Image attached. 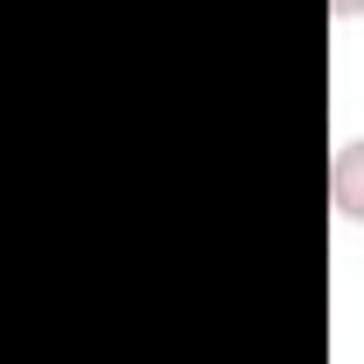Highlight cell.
I'll use <instances>...</instances> for the list:
<instances>
[{
	"label": "cell",
	"mask_w": 364,
	"mask_h": 364,
	"mask_svg": "<svg viewBox=\"0 0 364 364\" xmlns=\"http://www.w3.org/2000/svg\"><path fill=\"white\" fill-rule=\"evenodd\" d=\"M328 200H336L343 222L364 229V136H343L336 143V157H328Z\"/></svg>",
	"instance_id": "1"
},
{
	"label": "cell",
	"mask_w": 364,
	"mask_h": 364,
	"mask_svg": "<svg viewBox=\"0 0 364 364\" xmlns=\"http://www.w3.org/2000/svg\"><path fill=\"white\" fill-rule=\"evenodd\" d=\"M328 15H336V22H357V15H364V0H328Z\"/></svg>",
	"instance_id": "2"
}]
</instances>
